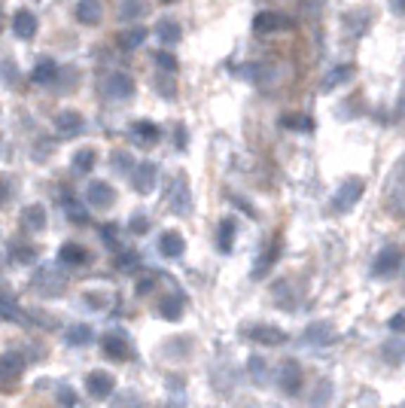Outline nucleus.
I'll return each instance as SVG.
<instances>
[{
  "label": "nucleus",
  "instance_id": "f257e3e1",
  "mask_svg": "<svg viewBox=\"0 0 405 408\" xmlns=\"http://www.w3.org/2000/svg\"><path fill=\"white\" fill-rule=\"evenodd\" d=\"M134 89H137V82H134L131 73H125V70L107 73L104 82H101V91H104V98H110V101H128V98H134Z\"/></svg>",
  "mask_w": 405,
  "mask_h": 408
},
{
  "label": "nucleus",
  "instance_id": "f03ea898",
  "mask_svg": "<svg viewBox=\"0 0 405 408\" xmlns=\"http://www.w3.org/2000/svg\"><path fill=\"white\" fill-rule=\"evenodd\" d=\"M363 189H366V183H363L360 177H347L342 186L335 189V196H333V210H335V213H347L356 201L363 198Z\"/></svg>",
  "mask_w": 405,
  "mask_h": 408
},
{
  "label": "nucleus",
  "instance_id": "7ed1b4c3",
  "mask_svg": "<svg viewBox=\"0 0 405 408\" xmlns=\"http://www.w3.org/2000/svg\"><path fill=\"white\" fill-rule=\"evenodd\" d=\"M34 286L43 295H61V290L68 286V274H61L58 265H43L34 274Z\"/></svg>",
  "mask_w": 405,
  "mask_h": 408
},
{
  "label": "nucleus",
  "instance_id": "20e7f679",
  "mask_svg": "<svg viewBox=\"0 0 405 408\" xmlns=\"http://www.w3.org/2000/svg\"><path fill=\"white\" fill-rule=\"evenodd\" d=\"M402 268V250L399 247H384L372 262V277L375 281H387Z\"/></svg>",
  "mask_w": 405,
  "mask_h": 408
},
{
  "label": "nucleus",
  "instance_id": "39448f33",
  "mask_svg": "<svg viewBox=\"0 0 405 408\" xmlns=\"http://www.w3.org/2000/svg\"><path fill=\"white\" fill-rule=\"evenodd\" d=\"M55 132H58V137H77L82 134V128H86V116L79 113V110H58L52 119Z\"/></svg>",
  "mask_w": 405,
  "mask_h": 408
},
{
  "label": "nucleus",
  "instance_id": "423d86ee",
  "mask_svg": "<svg viewBox=\"0 0 405 408\" xmlns=\"http://www.w3.org/2000/svg\"><path fill=\"white\" fill-rule=\"evenodd\" d=\"M287 27H292V18L283 15V13H271V9L256 13V18H253L256 34H274V31H287Z\"/></svg>",
  "mask_w": 405,
  "mask_h": 408
},
{
  "label": "nucleus",
  "instance_id": "0eeeda50",
  "mask_svg": "<svg viewBox=\"0 0 405 408\" xmlns=\"http://www.w3.org/2000/svg\"><path fill=\"white\" fill-rule=\"evenodd\" d=\"M86 201L91 204V208H101V210H107L110 204L116 201V189L110 186L107 180H91L89 186H86Z\"/></svg>",
  "mask_w": 405,
  "mask_h": 408
},
{
  "label": "nucleus",
  "instance_id": "6e6552de",
  "mask_svg": "<svg viewBox=\"0 0 405 408\" xmlns=\"http://www.w3.org/2000/svg\"><path fill=\"white\" fill-rule=\"evenodd\" d=\"M155 180H159V165H153V162L137 165L134 174H131V186L141 192V196H146V192L155 189Z\"/></svg>",
  "mask_w": 405,
  "mask_h": 408
},
{
  "label": "nucleus",
  "instance_id": "1a4fd4ad",
  "mask_svg": "<svg viewBox=\"0 0 405 408\" xmlns=\"http://www.w3.org/2000/svg\"><path fill=\"white\" fill-rule=\"evenodd\" d=\"M155 308H159L162 320H180L183 311H186V295L183 293H165Z\"/></svg>",
  "mask_w": 405,
  "mask_h": 408
},
{
  "label": "nucleus",
  "instance_id": "9d476101",
  "mask_svg": "<svg viewBox=\"0 0 405 408\" xmlns=\"http://www.w3.org/2000/svg\"><path fill=\"white\" fill-rule=\"evenodd\" d=\"M37 27H40V22H37V15L31 9H15L13 13V34L18 40H34Z\"/></svg>",
  "mask_w": 405,
  "mask_h": 408
},
{
  "label": "nucleus",
  "instance_id": "9b49d317",
  "mask_svg": "<svg viewBox=\"0 0 405 408\" xmlns=\"http://www.w3.org/2000/svg\"><path fill=\"white\" fill-rule=\"evenodd\" d=\"M131 137L143 146V150H150V146H155V144L162 141V128L155 125L153 119H141V122L131 125Z\"/></svg>",
  "mask_w": 405,
  "mask_h": 408
},
{
  "label": "nucleus",
  "instance_id": "f8f14e48",
  "mask_svg": "<svg viewBox=\"0 0 405 408\" xmlns=\"http://www.w3.org/2000/svg\"><path fill=\"white\" fill-rule=\"evenodd\" d=\"M159 253L165 259H180L183 253H186V238H183L180 231H174V229L162 231V235H159Z\"/></svg>",
  "mask_w": 405,
  "mask_h": 408
},
{
  "label": "nucleus",
  "instance_id": "ddd939ff",
  "mask_svg": "<svg viewBox=\"0 0 405 408\" xmlns=\"http://www.w3.org/2000/svg\"><path fill=\"white\" fill-rule=\"evenodd\" d=\"M281 247H283L281 238H271L269 241V247L262 250V256L256 259V265H253V277H256V281H259V277H265L274 268V262H278V256H281Z\"/></svg>",
  "mask_w": 405,
  "mask_h": 408
},
{
  "label": "nucleus",
  "instance_id": "4468645a",
  "mask_svg": "<svg viewBox=\"0 0 405 408\" xmlns=\"http://www.w3.org/2000/svg\"><path fill=\"white\" fill-rule=\"evenodd\" d=\"M101 348H104V354H107L110 359H128V357L134 354L131 345H128V338L122 336V332H110V336H104Z\"/></svg>",
  "mask_w": 405,
  "mask_h": 408
},
{
  "label": "nucleus",
  "instance_id": "2eb2a0df",
  "mask_svg": "<svg viewBox=\"0 0 405 408\" xmlns=\"http://www.w3.org/2000/svg\"><path fill=\"white\" fill-rule=\"evenodd\" d=\"M22 369H25V359L15 354V350H9V354L0 357V387H6V384H13L18 375H22Z\"/></svg>",
  "mask_w": 405,
  "mask_h": 408
},
{
  "label": "nucleus",
  "instance_id": "dca6fc26",
  "mask_svg": "<svg viewBox=\"0 0 405 408\" xmlns=\"http://www.w3.org/2000/svg\"><path fill=\"white\" fill-rule=\"evenodd\" d=\"M91 259V253L82 244H77V241H68L61 250H58V262L68 265V268H77V265H86Z\"/></svg>",
  "mask_w": 405,
  "mask_h": 408
},
{
  "label": "nucleus",
  "instance_id": "f3484780",
  "mask_svg": "<svg viewBox=\"0 0 405 408\" xmlns=\"http://www.w3.org/2000/svg\"><path fill=\"white\" fill-rule=\"evenodd\" d=\"M247 336H250L253 341H259V345H283V341H287V332L278 329V326H269V323L250 326V329H247Z\"/></svg>",
  "mask_w": 405,
  "mask_h": 408
},
{
  "label": "nucleus",
  "instance_id": "a211bd4d",
  "mask_svg": "<svg viewBox=\"0 0 405 408\" xmlns=\"http://www.w3.org/2000/svg\"><path fill=\"white\" fill-rule=\"evenodd\" d=\"M86 387H89V393L95 396V400H107V396L113 393L116 381H113V375H107V372H91L86 378Z\"/></svg>",
  "mask_w": 405,
  "mask_h": 408
},
{
  "label": "nucleus",
  "instance_id": "6ab92c4d",
  "mask_svg": "<svg viewBox=\"0 0 405 408\" xmlns=\"http://www.w3.org/2000/svg\"><path fill=\"white\" fill-rule=\"evenodd\" d=\"M235 235H238V222H235V217H226L223 222H219V229H217V247H219V253H232Z\"/></svg>",
  "mask_w": 405,
  "mask_h": 408
},
{
  "label": "nucleus",
  "instance_id": "aec40b11",
  "mask_svg": "<svg viewBox=\"0 0 405 408\" xmlns=\"http://www.w3.org/2000/svg\"><path fill=\"white\" fill-rule=\"evenodd\" d=\"M281 387L287 393H296L302 387V369L296 359H287V363H281Z\"/></svg>",
  "mask_w": 405,
  "mask_h": 408
},
{
  "label": "nucleus",
  "instance_id": "412c9836",
  "mask_svg": "<svg viewBox=\"0 0 405 408\" xmlns=\"http://www.w3.org/2000/svg\"><path fill=\"white\" fill-rule=\"evenodd\" d=\"M155 37H159L165 46H177L180 37H183V27H180V22H174V18H162V22H155Z\"/></svg>",
  "mask_w": 405,
  "mask_h": 408
},
{
  "label": "nucleus",
  "instance_id": "4be33fe9",
  "mask_svg": "<svg viewBox=\"0 0 405 408\" xmlns=\"http://www.w3.org/2000/svg\"><path fill=\"white\" fill-rule=\"evenodd\" d=\"M171 208L177 210V213H189V210H192L189 186H186V180H183V177L174 180V189H171Z\"/></svg>",
  "mask_w": 405,
  "mask_h": 408
},
{
  "label": "nucleus",
  "instance_id": "5701e85b",
  "mask_svg": "<svg viewBox=\"0 0 405 408\" xmlns=\"http://www.w3.org/2000/svg\"><path fill=\"white\" fill-rule=\"evenodd\" d=\"M77 18L86 27H95L101 22V0H79V4H77Z\"/></svg>",
  "mask_w": 405,
  "mask_h": 408
},
{
  "label": "nucleus",
  "instance_id": "b1692460",
  "mask_svg": "<svg viewBox=\"0 0 405 408\" xmlns=\"http://www.w3.org/2000/svg\"><path fill=\"white\" fill-rule=\"evenodd\" d=\"M58 77V64H55L52 58H43V61H37L34 64V70H31V79L37 82V86H49V82Z\"/></svg>",
  "mask_w": 405,
  "mask_h": 408
},
{
  "label": "nucleus",
  "instance_id": "393cba45",
  "mask_svg": "<svg viewBox=\"0 0 405 408\" xmlns=\"http://www.w3.org/2000/svg\"><path fill=\"white\" fill-rule=\"evenodd\" d=\"M68 345L70 348H86V345H91V338H95V332H91V326L89 323H73V326L68 329Z\"/></svg>",
  "mask_w": 405,
  "mask_h": 408
},
{
  "label": "nucleus",
  "instance_id": "a878e982",
  "mask_svg": "<svg viewBox=\"0 0 405 408\" xmlns=\"http://www.w3.org/2000/svg\"><path fill=\"white\" fill-rule=\"evenodd\" d=\"M0 320H13L22 323V308H18V299L9 290L0 293Z\"/></svg>",
  "mask_w": 405,
  "mask_h": 408
},
{
  "label": "nucleus",
  "instance_id": "bb28decb",
  "mask_svg": "<svg viewBox=\"0 0 405 408\" xmlns=\"http://www.w3.org/2000/svg\"><path fill=\"white\" fill-rule=\"evenodd\" d=\"M302 338H305V345H329L333 341V326L329 323H311Z\"/></svg>",
  "mask_w": 405,
  "mask_h": 408
},
{
  "label": "nucleus",
  "instance_id": "cd10ccee",
  "mask_svg": "<svg viewBox=\"0 0 405 408\" xmlns=\"http://www.w3.org/2000/svg\"><path fill=\"white\" fill-rule=\"evenodd\" d=\"M22 222H25V229L40 231L46 226V208L43 204H27V208L22 210Z\"/></svg>",
  "mask_w": 405,
  "mask_h": 408
},
{
  "label": "nucleus",
  "instance_id": "c85d7f7f",
  "mask_svg": "<svg viewBox=\"0 0 405 408\" xmlns=\"http://www.w3.org/2000/svg\"><path fill=\"white\" fill-rule=\"evenodd\" d=\"M354 77V64H338V68H333L329 70V77L323 79V91H333V89H338L342 82H347Z\"/></svg>",
  "mask_w": 405,
  "mask_h": 408
},
{
  "label": "nucleus",
  "instance_id": "c756f323",
  "mask_svg": "<svg viewBox=\"0 0 405 408\" xmlns=\"http://www.w3.org/2000/svg\"><path fill=\"white\" fill-rule=\"evenodd\" d=\"M95 162H98V153L91 146H82V150L73 153V171H79V174H89L95 168Z\"/></svg>",
  "mask_w": 405,
  "mask_h": 408
},
{
  "label": "nucleus",
  "instance_id": "7c9ffc66",
  "mask_svg": "<svg viewBox=\"0 0 405 408\" xmlns=\"http://www.w3.org/2000/svg\"><path fill=\"white\" fill-rule=\"evenodd\" d=\"M143 40H146L143 27H128V31H122V34L116 37L119 49H137V46H143Z\"/></svg>",
  "mask_w": 405,
  "mask_h": 408
},
{
  "label": "nucleus",
  "instance_id": "2f4dec72",
  "mask_svg": "<svg viewBox=\"0 0 405 408\" xmlns=\"http://www.w3.org/2000/svg\"><path fill=\"white\" fill-rule=\"evenodd\" d=\"M82 302H86V308H91V311H107L113 299H110L107 290H86L82 293Z\"/></svg>",
  "mask_w": 405,
  "mask_h": 408
},
{
  "label": "nucleus",
  "instance_id": "473e14b6",
  "mask_svg": "<svg viewBox=\"0 0 405 408\" xmlns=\"http://www.w3.org/2000/svg\"><path fill=\"white\" fill-rule=\"evenodd\" d=\"M281 125L290 128V132H314V119H311V116H299V113L281 116Z\"/></svg>",
  "mask_w": 405,
  "mask_h": 408
},
{
  "label": "nucleus",
  "instance_id": "72a5a7b5",
  "mask_svg": "<svg viewBox=\"0 0 405 408\" xmlns=\"http://www.w3.org/2000/svg\"><path fill=\"white\" fill-rule=\"evenodd\" d=\"M110 165H113V171H119V174H134V168H137L131 153H125V150L110 153Z\"/></svg>",
  "mask_w": 405,
  "mask_h": 408
},
{
  "label": "nucleus",
  "instance_id": "f704fd0d",
  "mask_svg": "<svg viewBox=\"0 0 405 408\" xmlns=\"http://www.w3.org/2000/svg\"><path fill=\"white\" fill-rule=\"evenodd\" d=\"M381 357L387 359L390 366H397V363H402L405 359V341H399V338H393V341H387V345L381 348Z\"/></svg>",
  "mask_w": 405,
  "mask_h": 408
},
{
  "label": "nucleus",
  "instance_id": "c9c22d12",
  "mask_svg": "<svg viewBox=\"0 0 405 408\" xmlns=\"http://www.w3.org/2000/svg\"><path fill=\"white\" fill-rule=\"evenodd\" d=\"M153 86L159 89L165 98H174V73H155V77H153Z\"/></svg>",
  "mask_w": 405,
  "mask_h": 408
},
{
  "label": "nucleus",
  "instance_id": "e433bc0d",
  "mask_svg": "<svg viewBox=\"0 0 405 408\" xmlns=\"http://www.w3.org/2000/svg\"><path fill=\"white\" fill-rule=\"evenodd\" d=\"M153 58H155V64L162 68V73H177V68H180L177 58H174L171 52H165V49H159V52L153 55Z\"/></svg>",
  "mask_w": 405,
  "mask_h": 408
},
{
  "label": "nucleus",
  "instance_id": "4c0bfd02",
  "mask_svg": "<svg viewBox=\"0 0 405 408\" xmlns=\"http://www.w3.org/2000/svg\"><path fill=\"white\" fill-rule=\"evenodd\" d=\"M116 265H119V272H137L141 268V256H137V250H128V253L116 259Z\"/></svg>",
  "mask_w": 405,
  "mask_h": 408
},
{
  "label": "nucleus",
  "instance_id": "58836bf2",
  "mask_svg": "<svg viewBox=\"0 0 405 408\" xmlns=\"http://www.w3.org/2000/svg\"><path fill=\"white\" fill-rule=\"evenodd\" d=\"M128 231H131V235H146V231H150V219H146V213H134V217H128Z\"/></svg>",
  "mask_w": 405,
  "mask_h": 408
},
{
  "label": "nucleus",
  "instance_id": "ea45409f",
  "mask_svg": "<svg viewBox=\"0 0 405 408\" xmlns=\"http://www.w3.org/2000/svg\"><path fill=\"white\" fill-rule=\"evenodd\" d=\"M0 79L9 82V86H15V82H18V68H15V61H9V58L0 61Z\"/></svg>",
  "mask_w": 405,
  "mask_h": 408
},
{
  "label": "nucleus",
  "instance_id": "a19ab883",
  "mask_svg": "<svg viewBox=\"0 0 405 408\" xmlns=\"http://www.w3.org/2000/svg\"><path fill=\"white\" fill-rule=\"evenodd\" d=\"M68 213H70V222H77V226H86V222H89V210L79 208L73 198H68Z\"/></svg>",
  "mask_w": 405,
  "mask_h": 408
},
{
  "label": "nucleus",
  "instance_id": "79ce46f5",
  "mask_svg": "<svg viewBox=\"0 0 405 408\" xmlns=\"http://www.w3.org/2000/svg\"><path fill=\"white\" fill-rule=\"evenodd\" d=\"M9 256L18 259V262H34L37 250H34V247H22V244H15V247H13V253H9Z\"/></svg>",
  "mask_w": 405,
  "mask_h": 408
},
{
  "label": "nucleus",
  "instance_id": "37998d69",
  "mask_svg": "<svg viewBox=\"0 0 405 408\" xmlns=\"http://www.w3.org/2000/svg\"><path fill=\"white\" fill-rule=\"evenodd\" d=\"M143 4H128V0H125V4H122V18H125V22H128V18H137V15H143Z\"/></svg>",
  "mask_w": 405,
  "mask_h": 408
},
{
  "label": "nucleus",
  "instance_id": "c03bdc74",
  "mask_svg": "<svg viewBox=\"0 0 405 408\" xmlns=\"http://www.w3.org/2000/svg\"><path fill=\"white\" fill-rule=\"evenodd\" d=\"M155 286V277L150 274V277H141V281H137V295H150V290Z\"/></svg>",
  "mask_w": 405,
  "mask_h": 408
},
{
  "label": "nucleus",
  "instance_id": "a18cd8bd",
  "mask_svg": "<svg viewBox=\"0 0 405 408\" xmlns=\"http://www.w3.org/2000/svg\"><path fill=\"white\" fill-rule=\"evenodd\" d=\"M174 137H177V150H186V144H189V132H186V125H177Z\"/></svg>",
  "mask_w": 405,
  "mask_h": 408
},
{
  "label": "nucleus",
  "instance_id": "49530a36",
  "mask_svg": "<svg viewBox=\"0 0 405 408\" xmlns=\"http://www.w3.org/2000/svg\"><path fill=\"white\" fill-rule=\"evenodd\" d=\"M58 400H61V405H73V402H77V396H73V390H70V387H58Z\"/></svg>",
  "mask_w": 405,
  "mask_h": 408
},
{
  "label": "nucleus",
  "instance_id": "de8ad7c7",
  "mask_svg": "<svg viewBox=\"0 0 405 408\" xmlns=\"http://www.w3.org/2000/svg\"><path fill=\"white\" fill-rule=\"evenodd\" d=\"M390 329H393V332H405V311H399L397 317L390 320Z\"/></svg>",
  "mask_w": 405,
  "mask_h": 408
},
{
  "label": "nucleus",
  "instance_id": "09e8293b",
  "mask_svg": "<svg viewBox=\"0 0 405 408\" xmlns=\"http://www.w3.org/2000/svg\"><path fill=\"white\" fill-rule=\"evenodd\" d=\"M104 241H110V247H116V226H107L104 229Z\"/></svg>",
  "mask_w": 405,
  "mask_h": 408
},
{
  "label": "nucleus",
  "instance_id": "8fccbe9b",
  "mask_svg": "<svg viewBox=\"0 0 405 408\" xmlns=\"http://www.w3.org/2000/svg\"><path fill=\"white\" fill-rule=\"evenodd\" d=\"M6 196H9V186H6V180L0 177V208H4V204H6Z\"/></svg>",
  "mask_w": 405,
  "mask_h": 408
},
{
  "label": "nucleus",
  "instance_id": "3c124183",
  "mask_svg": "<svg viewBox=\"0 0 405 408\" xmlns=\"http://www.w3.org/2000/svg\"><path fill=\"white\" fill-rule=\"evenodd\" d=\"M393 9H397V13L402 15L405 13V0H393Z\"/></svg>",
  "mask_w": 405,
  "mask_h": 408
},
{
  "label": "nucleus",
  "instance_id": "603ef678",
  "mask_svg": "<svg viewBox=\"0 0 405 408\" xmlns=\"http://www.w3.org/2000/svg\"><path fill=\"white\" fill-rule=\"evenodd\" d=\"M0 31H4V4H0Z\"/></svg>",
  "mask_w": 405,
  "mask_h": 408
}]
</instances>
